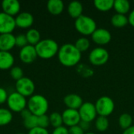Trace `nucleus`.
<instances>
[{
	"label": "nucleus",
	"instance_id": "obj_1",
	"mask_svg": "<svg viewBox=\"0 0 134 134\" xmlns=\"http://www.w3.org/2000/svg\"><path fill=\"white\" fill-rule=\"evenodd\" d=\"M58 60L65 67H73L77 65L82 57V53L78 50L74 44H64L58 51Z\"/></svg>",
	"mask_w": 134,
	"mask_h": 134
},
{
	"label": "nucleus",
	"instance_id": "obj_2",
	"mask_svg": "<svg viewBox=\"0 0 134 134\" xmlns=\"http://www.w3.org/2000/svg\"><path fill=\"white\" fill-rule=\"evenodd\" d=\"M37 55L42 59H50L58 53L59 46L56 41L50 38H45L41 40L35 46Z\"/></svg>",
	"mask_w": 134,
	"mask_h": 134
},
{
	"label": "nucleus",
	"instance_id": "obj_3",
	"mask_svg": "<svg viewBox=\"0 0 134 134\" xmlns=\"http://www.w3.org/2000/svg\"><path fill=\"white\" fill-rule=\"evenodd\" d=\"M27 109L36 116L46 115L49 109L47 99L41 94L32 95L27 101Z\"/></svg>",
	"mask_w": 134,
	"mask_h": 134
},
{
	"label": "nucleus",
	"instance_id": "obj_4",
	"mask_svg": "<svg viewBox=\"0 0 134 134\" xmlns=\"http://www.w3.org/2000/svg\"><path fill=\"white\" fill-rule=\"evenodd\" d=\"M75 29L83 35H92L97 29L96 21L90 16L82 15L75 21Z\"/></svg>",
	"mask_w": 134,
	"mask_h": 134
},
{
	"label": "nucleus",
	"instance_id": "obj_5",
	"mask_svg": "<svg viewBox=\"0 0 134 134\" xmlns=\"http://www.w3.org/2000/svg\"><path fill=\"white\" fill-rule=\"evenodd\" d=\"M95 107L99 116L108 117L114 111L115 103L111 97L104 96L96 101Z\"/></svg>",
	"mask_w": 134,
	"mask_h": 134
},
{
	"label": "nucleus",
	"instance_id": "obj_6",
	"mask_svg": "<svg viewBox=\"0 0 134 134\" xmlns=\"http://www.w3.org/2000/svg\"><path fill=\"white\" fill-rule=\"evenodd\" d=\"M6 103L9 110L14 112H21L26 108L27 104L26 98L17 92L11 93L8 97Z\"/></svg>",
	"mask_w": 134,
	"mask_h": 134
},
{
	"label": "nucleus",
	"instance_id": "obj_7",
	"mask_svg": "<svg viewBox=\"0 0 134 134\" xmlns=\"http://www.w3.org/2000/svg\"><path fill=\"white\" fill-rule=\"evenodd\" d=\"M109 60V53L103 47L94 48L89 55L90 62L95 66L105 64Z\"/></svg>",
	"mask_w": 134,
	"mask_h": 134
},
{
	"label": "nucleus",
	"instance_id": "obj_8",
	"mask_svg": "<svg viewBox=\"0 0 134 134\" xmlns=\"http://www.w3.org/2000/svg\"><path fill=\"white\" fill-rule=\"evenodd\" d=\"M15 88L16 92L21 94L24 97H31L35 92L34 82L27 77H23L20 80L16 81Z\"/></svg>",
	"mask_w": 134,
	"mask_h": 134
},
{
	"label": "nucleus",
	"instance_id": "obj_9",
	"mask_svg": "<svg viewBox=\"0 0 134 134\" xmlns=\"http://www.w3.org/2000/svg\"><path fill=\"white\" fill-rule=\"evenodd\" d=\"M78 111L81 118V121L90 122L94 119H96L97 114L96 107L95 104L90 102L83 103Z\"/></svg>",
	"mask_w": 134,
	"mask_h": 134
},
{
	"label": "nucleus",
	"instance_id": "obj_10",
	"mask_svg": "<svg viewBox=\"0 0 134 134\" xmlns=\"http://www.w3.org/2000/svg\"><path fill=\"white\" fill-rule=\"evenodd\" d=\"M16 27L15 18L13 16L3 12L0 13V35L12 33Z\"/></svg>",
	"mask_w": 134,
	"mask_h": 134
},
{
	"label": "nucleus",
	"instance_id": "obj_11",
	"mask_svg": "<svg viewBox=\"0 0 134 134\" xmlns=\"http://www.w3.org/2000/svg\"><path fill=\"white\" fill-rule=\"evenodd\" d=\"M63 123L69 127L77 126L81 122V118L78 110L68 108L62 113Z\"/></svg>",
	"mask_w": 134,
	"mask_h": 134
},
{
	"label": "nucleus",
	"instance_id": "obj_12",
	"mask_svg": "<svg viewBox=\"0 0 134 134\" xmlns=\"http://www.w3.org/2000/svg\"><path fill=\"white\" fill-rule=\"evenodd\" d=\"M19 57L20 60L25 64L33 63L38 57L35 50V47L29 44L27 45L26 46L20 49L19 53Z\"/></svg>",
	"mask_w": 134,
	"mask_h": 134
},
{
	"label": "nucleus",
	"instance_id": "obj_13",
	"mask_svg": "<svg viewBox=\"0 0 134 134\" xmlns=\"http://www.w3.org/2000/svg\"><path fill=\"white\" fill-rule=\"evenodd\" d=\"M92 39L96 44L104 46L109 43L111 40V35L109 31L105 28H97L92 34Z\"/></svg>",
	"mask_w": 134,
	"mask_h": 134
},
{
	"label": "nucleus",
	"instance_id": "obj_14",
	"mask_svg": "<svg viewBox=\"0 0 134 134\" xmlns=\"http://www.w3.org/2000/svg\"><path fill=\"white\" fill-rule=\"evenodd\" d=\"M16 46V36L12 33L0 35V51L9 52Z\"/></svg>",
	"mask_w": 134,
	"mask_h": 134
},
{
	"label": "nucleus",
	"instance_id": "obj_15",
	"mask_svg": "<svg viewBox=\"0 0 134 134\" xmlns=\"http://www.w3.org/2000/svg\"><path fill=\"white\" fill-rule=\"evenodd\" d=\"M16 26L20 28H28L34 23L33 16L28 12L20 13L15 18Z\"/></svg>",
	"mask_w": 134,
	"mask_h": 134
},
{
	"label": "nucleus",
	"instance_id": "obj_16",
	"mask_svg": "<svg viewBox=\"0 0 134 134\" xmlns=\"http://www.w3.org/2000/svg\"><path fill=\"white\" fill-rule=\"evenodd\" d=\"M3 13L12 16L16 15L20 10V4L17 0H3L2 2Z\"/></svg>",
	"mask_w": 134,
	"mask_h": 134
},
{
	"label": "nucleus",
	"instance_id": "obj_17",
	"mask_svg": "<svg viewBox=\"0 0 134 134\" xmlns=\"http://www.w3.org/2000/svg\"><path fill=\"white\" fill-rule=\"evenodd\" d=\"M64 103L68 107V108L79 110L80 107L82 105L83 101L79 95L75 93H71V94H68L64 98Z\"/></svg>",
	"mask_w": 134,
	"mask_h": 134
},
{
	"label": "nucleus",
	"instance_id": "obj_18",
	"mask_svg": "<svg viewBox=\"0 0 134 134\" xmlns=\"http://www.w3.org/2000/svg\"><path fill=\"white\" fill-rule=\"evenodd\" d=\"M14 64V57L10 52L0 51V70L11 69Z\"/></svg>",
	"mask_w": 134,
	"mask_h": 134
},
{
	"label": "nucleus",
	"instance_id": "obj_19",
	"mask_svg": "<svg viewBox=\"0 0 134 134\" xmlns=\"http://www.w3.org/2000/svg\"><path fill=\"white\" fill-rule=\"evenodd\" d=\"M68 14L72 18H75V19L79 18V16L82 15V12H83L82 4L78 1L71 2L68 6Z\"/></svg>",
	"mask_w": 134,
	"mask_h": 134
},
{
	"label": "nucleus",
	"instance_id": "obj_20",
	"mask_svg": "<svg viewBox=\"0 0 134 134\" xmlns=\"http://www.w3.org/2000/svg\"><path fill=\"white\" fill-rule=\"evenodd\" d=\"M48 11L53 15H60L64 8V2L61 0H49L46 5Z\"/></svg>",
	"mask_w": 134,
	"mask_h": 134
},
{
	"label": "nucleus",
	"instance_id": "obj_21",
	"mask_svg": "<svg viewBox=\"0 0 134 134\" xmlns=\"http://www.w3.org/2000/svg\"><path fill=\"white\" fill-rule=\"evenodd\" d=\"M113 8L117 12V13L126 15L130 11V3L127 0H115L114 1Z\"/></svg>",
	"mask_w": 134,
	"mask_h": 134
},
{
	"label": "nucleus",
	"instance_id": "obj_22",
	"mask_svg": "<svg viewBox=\"0 0 134 134\" xmlns=\"http://www.w3.org/2000/svg\"><path fill=\"white\" fill-rule=\"evenodd\" d=\"M111 22L114 27L121 28V27H124L125 26H126L127 24L129 23V20H128V17L126 15L115 13L112 16L111 19Z\"/></svg>",
	"mask_w": 134,
	"mask_h": 134
},
{
	"label": "nucleus",
	"instance_id": "obj_23",
	"mask_svg": "<svg viewBox=\"0 0 134 134\" xmlns=\"http://www.w3.org/2000/svg\"><path fill=\"white\" fill-rule=\"evenodd\" d=\"M26 38L29 45L35 46L41 41V35L37 29L31 28L26 33Z\"/></svg>",
	"mask_w": 134,
	"mask_h": 134
},
{
	"label": "nucleus",
	"instance_id": "obj_24",
	"mask_svg": "<svg viewBox=\"0 0 134 134\" xmlns=\"http://www.w3.org/2000/svg\"><path fill=\"white\" fill-rule=\"evenodd\" d=\"M94 6L100 11H108L114 6V0H95Z\"/></svg>",
	"mask_w": 134,
	"mask_h": 134
},
{
	"label": "nucleus",
	"instance_id": "obj_25",
	"mask_svg": "<svg viewBox=\"0 0 134 134\" xmlns=\"http://www.w3.org/2000/svg\"><path fill=\"white\" fill-rule=\"evenodd\" d=\"M13 120L12 111L6 108H0V126L9 124Z\"/></svg>",
	"mask_w": 134,
	"mask_h": 134
},
{
	"label": "nucleus",
	"instance_id": "obj_26",
	"mask_svg": "<svg viewBox=\"0 0 134 134\" xmlns=\"http://www.w3.org/2000/svg\"><path fill=\"white\" fill-rule=\"evenodd\" d=\"M133 118L132 116L128 113H123L122 114L119 118V125L120 128L122 130H126L132 126L133 125Z\"/></svg>",
	"mask_w": 134,
	"mask_h": 134
},
{
	"label": "nucleus",
	"instance_id": "obj_27",
	"mask_svg": "<svg viewBox=\"0 0 134 134\" xmlns=\"http://www.w3.org/2000/svg\"><path fill=\"white\" fill-rule=\"evenodd\" d=\"M109 126V121L107 117L99 116L96 119L95 127L100 132H104L108 130Z\"/></svg>",
	"mask_w": 134,
	"mask_h": 134
},
{
	"label": "nucleus",
	"instance_id": "obj_28",
	"mask_svg": "<svg viewBox=\"0 0 134 134\" xmlns=\"http://www.w3.org/2000/svg\"><path fill=\"white\" fill-rule=\"evenodd\" d=\"M49 122L50 125L53 126L54 128H58L60 126H62L63 124V119L62 115L59 112H53L49 115Z\"/></svg>",
	"mask_w": 134,
	"mask_h": 134
},
{
	"label": "nucleus",
	"instance_id": "obj_29",
	"mask_svg": "<svg viewBox=\"0 0 134 134\" xmlns=\"http://www.w3.org/2000/svg\"><path fill=\"white\" fill-rule=\"evenodd\" d=\"M74 45L75 46V47L78 49L79 51L82 53L88 50V49L90 46V42L88 38L83 37V38H79Z\"/></svg>",
	"mask_w": 134,
	"mask_h": 134
},
{
	"label": "nucleus",
	"instance_id": "obj_30",
	"mask_svg": "<svg viewBox=\"0 0 134 134\" xmlns=\"http://www.w3.org/2000/svg\"><path fill=\"white\" fill-rule=\"evenodd\" d=\"M24 126L29 130L38 127V116L32 114L27 119H24Z\"/></svg>",
	"mask_w": 134,
	"mask_h": 134
},
{
	"label": "nucleus",
	"instance_id": "obj_31",
	"mask_svg": "<svg viewBox=\"0 0 134 134\" xmlns=\"http://www.w3.org/2000/svg\"><path fill=\"white\" fill-rule=\"evenodd\" d=\"M10 76L13 79L18 81L24 77V71L20 67H13L10 69Z\"/></svg>",
	"mask_w": 134,
	"mask_h": 134
},
{
	"label": "nucleus",
	"instance_id": "obj_32",
	"mask_svg": "<svg viewBox=\"0 0 134 134\" xmlns=\"http://www.w3.org/2000/svg\"><path fill=\"white\" fill-rule=\"evenodd\" d=\"M49 117L48 115H43L41 116H38V127L46 129L49 126Z\"/></svg>",
	"mask_w": 134,
	"mask_h": 134
},
{
	"label": "nucleus",
	"instance_id": "obj_33",
	"mask_svg": "<svg viewBox=\"0 0 134 134\" xmlns=\"http://www.w3.org/2000/svg\"><path fill=\"white\" fill-rule=\"evenodd\" d=\"M27 45H28L27 38L25 35H18L17 36H16V46L20 47V48H23L24 46H26Z\"/></svg>",
	"mask_w": 134,
	"mask_h": 134
},
{
	"label": "nucleus",
	"instance_id": "obj_34",
	"mask_svg": "<svg viewBox=\"0 0 134 134\" xmlns=\"http://www.w3.org/2000/svg\"><path fill=\"white\" fill-rule=\"evenodd\" d=\"M69 134H85V131L79 126V125L74 126L69 128L68 130Z\"/></svg>",
	"mask_w": 134,
	"mask_h": 134
},
{
	"label": "nucleus",
	"instance_id": "obj_35",
	"mask_svg": "<svg viewBox=\"0 0 134 134\" xmlns=\"http://www.w3.org/2000/svg\"><path fill=\"white\" fill-rule=\"evenodd\" d=\"M8 97L9 95L7 93V91L4 88L0 87V104L5 103L7 101Z\"/></svg>",
	"mask_w": 134,
	"mask_h": 134
},
{
	"label": "nucleus",
	"instance_id": "obj_36",
	"mask_svg": "<svg viewBox=\"0 0 134 134\" xmlns=\"http://www.w3.org/2000/svg\"><path fill=\"white\" fill-rule=\"evenodd\" d=\"M28 134H49L46 129H43L41 127H36L29 130Z\"/></svg>",
	"mask_w": 134,
	"mask_h": 134
},
{
	"label": "nucleus",
	"instance_id": "obj_37",
	"mask_svg": "<svg viewBox=\"0 0 134 134\" xmlns=\"http://www.w3.org/2000/svg\"><path fill=\"white\" fill-rule=\"evenodd\" d=\"M52 134H69L68 130L65 126H60L58 128H55Z\"/></svg>",
	"mask_w": 134,
	"mask_h": 134
},
{
	"label": "nucleus",
	"instance_id": "obj_38",
	"mask_svg": "<svg viewBox=\"0 0 134 134\" xmlns=\"http://www.w3.org/2000/svg\"><path fill=\"white\" fill-rule=\"evenodd\" d=\"M31 115H32V114H31V112L27 108L24 109V110L20 112V115H21V117H22L23 120H24V119H27V117H29Z\"/></svg>",
	"mask_w": 134,
	"mask_h": 134
},
{
	"label": "nucleus",
	"instance_id": "obj_39",
	"mask_svg": "<svg viewBox=\"0 0 134 134\" xmlns=\"http://www.w3.org/2000/svg\"><path fill=\"white\" fill-rule=\"evenodd\" d=\"M89 123L90 122H84V121H81L80 122H79V126L84 130V131H86V130H87L89 128H90V126H89Z\"/></svg>",
	"mask_w": 134,
	"mask_h": 134
},
{
	"label": "nucleus",
	"instance_id": "obj_40",
	"mask_svg": "<svg viewBox=\"0 0 134 134\" xmlns=\"http://www.w3.org/2000/svg\"><path fill=\"white\" fill-rule=\"evenodd\" d=\"M128 20H129V24L134 27V9L131 11V13L129 15L128 17Z\"/></svg>",
	"mask_w": 134,
	"mask_h": 134
},
{
	"label": "nucleus",
	"instance_id": "obj_41",
	"mask_svg": "<svg viewBox=\"0 0 134 134\" xmlns=\"http://www.w3.org/2000/svg\"><path fill=\"white\" fill-rule=\"evenodd\" d=\"M122 134H134V126H132L130 128L125 130Z\"/></svg>",
	"mask_w": 134,
	"mask_h": 134
},
{
	"label": "nucleus",
	"instance_id": "obj_42",
	"mask_svg": "<svg viewBox=\"0 0 134 134\" xmlns=\"http://www.w3.org/2000/svg\"><path fill=\"white\" fill-rule=\"evenodd\" d=\"M85 134H96V133H86Z\"/></svg>",
	"mask_w": 134,
	"mask_h": 134
},
{
	"label": "nucleus",
	"instance_id": "obj_43",
	"mask_svg": "<svg viewBox=\"0 0 134 134\" xmlns=\"http://www.w3.org/2000/svg\"><path fill=\"white\" fill-rule=\"evenodd\" d=\"M16 134H24V133H16Z\"/></svg>",
	"mask_w": 134,
	"mask_h": 134
}]
</instances>
